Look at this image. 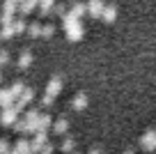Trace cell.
<instances>
[{"label": "cell", "mask_w": 156, "mask_h": 154, "mask_svg": "<svg viewBox=\"0 0 156 154\" xmlns=\"http://www.w3.org/2000/svg\"><path fill=\"white\" fill-rule=\"evenodd\" d=\"M32 99H34V90H32V87H25V90L21 92V97L14 101V106H12V108H14V111L19 113V111H23V108L28 106V104H30Z\"/></svg>", "instance_id": "obj_1"}, {"label": "cell", "mask_w": 156, "mask_h": 154, "mask_svg": "<svg viewBox=\"0 0 156 154\" xmlns=\"http://www.w3.org/2000/svg\"><path fill=\"white\" fill-rule=\"evenodd\" d=\"M60 92H62V78H60V76H53V78L48 81V85H46V97L55 99Z\"/></svg>", "instance_id": "obj_2"}, {"label": "cell", "mask_w": 156, "mask_h": 154, "mask_svg": "<svg viewBox=\"0 0 156 154\" xmlns=\"http://www.w3.org/2000/svg\"><path fill=\"white\" fill-rule=\"evenodd\" d=\"M140 147L145 149V152H154V149H156V131L154 129L147 131V134L140 138Z\"/></svg>", "instance_id": "obj_3"}, {"label": "cell", "mask_w": 156, "mask_h": 154, "mask_svg": "<svg viewBox=\"0 0 156 154\" xmlns=\"http://www.w3.org/2000/svg\"><path fill=\"white\" fill-rule=\"evenodd\" d=\"M103 7H106V2H103V0H90L87 5H85V9H87V14L92 16V19H101Z\"/></svg>", "instance_id": "obj_4"}, {"label": "cell", "mask_w": 156, "mask_h": 154, "mask_svg": "<svg viewBox=\"0 0 156 154\" xmlns=\"http://www.w3.org/2000/svg\"><path fill=\"white\" fill-rule=\"evenodd\" d=\"M64 32H67V39H69V42H80V39H83V35H85V30H83V25H80V23H76L73 28L64 30Z\"/></svg>", "instance_id": "obj_5"}, {"label": "cell", "mask_w": 156, "mask_h": 154, "mask_svg": "<svg viewBox=\"0 0 156 154\" xmlns=\"http://www.w3.org/2000/svg\"><path fill=\"white\" fill-rule=\"evenodd\" d=\"M0 120H2V124H5V127H14V122L19 120V113L9 106V108H5V111H2V117H0Z\"/></svg>", "instance_id": "obj_6"}, {"label": "cell", "mask_w": 156, "mask_h": 154, "mask_svg": "<svg viewBox=\"0 0 156 154\" xmlns=\"http://www.w3.org/2000/svg\"><path fill=\"white\" fill-rule=\"evenodd\" d=\"M101 19H103V23H115L117 7L115 5H106V7H103V12H101Z\"/></svg>", "instance_id": "obj_7"}, {"label": "cell", "mask_w": 156, "mask_h": 154, "mask_svg": "<svg viewBox=\"0 0 156 154\" xmlns=\"http://www.w3.org/2000/svg\"><path fill=\"white\" fill-rule=\"evenodd\" d=\"M69 14H71L73 19H78V21H80V19H83L85 14H87V9H85V2H80V0H76V2H73V5H71V9H69Z\"/></svg>", "instance_id": "obj_8"}, {"label": "cell", "mask_w": 156, "mask_h": 154, "mask_svg": "<svg viewBox=\"0 0 156 154\" xmlns=\"http://www.w3.org/2000/svg\"><path fill=\"white\" fill-rule=\"evenodd\" d=\"M51 122H53V117H51L48 113H46V115H39L37 117V124H34V134H37V131H48Z\"/></svg>", "instance_id": "obj_9"}, {"label": "cell", "mask_w": 156, "mask_h": 154, "mask_svg": "<svg viewBox=\"0 0 156 154\" xmlns=\"http://www.w3.org/2000/svg\"><path fill=\"white\" fill-rule=\"evenodd\" d=\"M37 5H39V0H23V2L19 5V12H21L23 16H28L30 12L37 9Z\"/></svg>", "instance_id": "obj_10"}, {"label": "cell", "mask_w": 156, "mask_h": 154, "mask_svg": "<svg viewBox=\"0 0 156 154\" xmlns=\"http://www.w3.org/2000/svg\"><path fill=\"white\" fill-rule=\"evenodd\" d=\"M71 106H73V111H83V108L87 106V94H85V92H78V94L73 97Z\"/></svg>", "instance_id": "obj_11"}, {"label": "cell", "mask_w": 156, "mask_h": 154, "mask_svg": "<svg viewBox=\"0 0 156 154\" xmlns=\"http://www.w3.org/2000/svg\"><path fill=\"white\" fill-rule=\"evenodd\" d=\"M67 129H69V120H67V117H60V120H55L53 131H55L58 136H64V134H67Z\"/></svg>", "instance_id": "obj_12"}, {"label": "cell", "mask_w": 156, "mask_h": 154, "mask_svg": "<svg viewBox=\"0 0 156 154\" xmlns=\"http://www.w3.org/2000/svg\"><path fill=\"white\" fill-rule=\"evenodd\" d=\"M53 5H55V0H39V16H48L51 14V9H53Z\"/></svg>", "instance_id": "obj_13"}, {"label": "cell", "mask_w": 156, "mask_h": 154, "mask_svg": "<svg viewBox=\"0 0 156 154\" xmlns=\"http://www.w3.org/2000/svg\"><path fill=\"white\" fill-rule=\"evenodd\" d=\"M37 117H39V113L37 111H28L25 113V124H28V131H34V124H37Z\"/></svg>", "instance_id": "obj_14"}, {"label": "cell", "mask_w": 156, "mask_h": 154, "mask_svg": "<svg viewBox=\"0 0 156 154\" xmlns=\"http://www.w3.org/2000/svg\"><path fill=\"white\" fill-rule=\"evenodd\" d=\"M16 12H19V2H16V0H5V5H2V14L14 16Z\"/></svg>", "instance_id": "obj_15"}, {"label": "cell", "mask_w": 156, "mask_h": 154, "mask_svg": "<svg viewBox=\"0 0 156 154\" xmlns=\"http://www.w3.org/2000/svg\"><path fill=\"white\" fill-rule=\"evenodd\" d=\"M12 104H14L12 92H9V90H2V92H0V106H2V108H9Z\"/></svg>", "instance_id": "obj_16"}, {"label": "cell", "mask_w": 156, "mask_h": 154, "mask_svg": "<svg viewBox=\"0 0 156 154\" xmlns=\"http://www.w3.org/2000/svg\"><path fill=\"white\" fill-rule=\"evenodd\" d=\"M73 145H76V140H73L71 136H64L62 143H60V149H62L64 154H69V152H73Z\"/></svg>", "instance_id": "obj_17"}, {"label": "cell", "mask_w": 156, "mask_h": 154, "mask_svg": "<svg viewBox=\"0 0 156 154\" xmlns=\"http://www.w3.org/2000/svg\"><path fill=\"white\" fill-rule=\"evenodd\" d=\"M30 64H32V53H30V51H23L21 58H19V69H28Z\"/></svg>", "instance_id": "obj_18"}, {"label": "cell", "mask_w": 156, "mask_h": 154, "mask_svg": "<svg viewBox=\"0 0 156 154\" xmlns=\"http://www.w3.org/2000/svg\"><path fill=\"white\" fill-rule=\"evenodd\" d=\"M25 32H28L30 37H41V23H37V21L30 23L28 28H25Z\"/></svg>", "instance_id": "obj_19"}, {"label": "cell", "mask_w": 156, "mask_h": 154, "mask_svg": "<svg viewBox=\"0 0 156 154\" xmlns=\"http://www.w3.org/2000/svg\"><path fill=\"white\" fill-rule=\"evenodd\" d=\"M23 90H25V83H21V81H16L14 85L9 87V92H12V97H14V101L21 97V92H23Z\"/></svg>", "instance_id": "obj_20"}, {"label": "cell", "mask_w": 156, "mask_h": 154, "mask_svg": "<svg viewBox=\"0 0 156 154\" xmlns=\"http://www.w3.org/2000/svg\"><path fill=\"white\" fill-rule=\"evenodd\" d=\"M14 154H30V143L28 140H19L14 147Z\"/></svg>", "instance_id": "obj_21"}, {"label": "cell", "mask_w": 156, "mask_h": 154, "mask_svg": "<svg viewBox=\"0 0 156 154\" xmlns=\"http://www.w3.org/2000/svg\"><path fill=\"white\" fill-rule=\"evenodd\" d=\"M76 23H80V21H78V19H73V16H71V14H69V12H67V14H64V16H62V25H64V30H69V28H73V25H76Z\"/></svg>", "instance_id": "obj_22"}, {"label": "cell", "mask_w": 156, "mask_h": 154, "mask_svg": "<svg viewBox=\"0 0 156 154\" xmlns=\"http://www.w3.org/2000/svg\"><path fill=\"white\" fill-rule=\"evenodd\" d=\"M51 14H55V16H60V19H62V16L67 14V5H64V2H55L53 9H51Z\"/></svg>", "instance_id": "obj_23"}, {"label": "cell", "mask_w": 156, "mask_h": 154, "mask_svg": "<svg viewBox=\"0 0 156 154\" xmlns=\"http://www.w3.org/2000/svg\"><path fill=\"white\" fill-rule=\"evenodd\" d=\"M12 28H14V35H21V32H25V21L23 19H16V21H12Z\"/></svg>", "instance_id": "obj_24"}, {"label": "cell", "mask_w": 156, "mask_h": 154, "mask_svg": "<svg viewBox=\"0 0 156 154\" xmlns=\"http://www.w3.org/2000/svg\"><path fill=\"white\" fill-rule=\"evenodd\" d=\"M53 35H55V25H53V23L41 25V37H46V39H48V37H53Z\"/></svg>", "instance_id": "obj_25"}, {"label": "cell", "mask_w": 156, "mask_h": 154, "mask_svg": "<svg viewBox=\"0 0 156 154\" xmlns=\"http://www.w3.org/2000/svg\"><path fill=\"white\" fill-rule=\"evenodd\" d=\"M0 37H2V39L14 37V28H12V23H9V25H2V32H0Z\"/></svg>", "instance_id": "obj_26"}, {"label": "cell", "mask_w": 156, "mask_h": 154, "mask_svg": "<svg viewBox=\"0 0 156 154\" xmlns=\"http://www.w3.org/2000/svg\"><path fill=\"white\" fill-rule=\"evenodd\" d=\"M7 62H9V53H7V51H0V67H5Z\"/></svg>", "instance_id": "obj_27"}, {"label": "cell", "mask_w": 156, "mask_h": 154, "mask_svg": "<svg viewBox=\"0 0 156 154\" xmlns=\"http://www.w3.org/2000/svg\"><path fill=\"white\" fill-rule=\"evenodd\" d=\"M53 101H55V99H51V97L44 94V99H41V106H44V108H51V106H53Z\"/></svg>", "instance_id": "obj_28"}, {"label": "cell", "mask_w": 156, "mask_h": 154, "mask_svg": "<svg viewBox=\"0 0 156 154\" xmlns=\"http://www.w3.org/2000/svg\"><path fill=\"white\" fill-rule=\"evenodd\" d=\"M7 149H9V145H7V140H0V154H7Z\"/></svg>", "instance_id": "obj_29"}, {"label": "cell", "mask_w": 156, "mask_h": 154, "mask_svg": "<svg viewBox=\"0 0 156 154\" xmlns=\"http://www.w3.org/2000/svg\"><path fill=\"white\" fill-rule=\"evenodd\" d=\"M90 154H101V152H99V149H92V152H90Z\"/></svg>", "instance_id": "obj_30"}, {"label": "cell", "mask_w": 156, "mask_h": 154, "mask_svg": "<svg viewBox=\"0 0 156 154\" xmlns=\"http://www.w3.org/2000/svg\"><path fill=\"white\" fill-rule=\"evenodd\" d=\"M124 154H136V152H133V149H129V152H124Z\"/></svg>", "instance_id": "obj_31"}, {"label": "cell", "mask_w": 156, "mask_h": 154, "mask_svg": "<svg viewBox=\"0 0 156 154\" xmlns=\"http://www.w3.org/2000/svg\"><path fill=\"white\" fill-rule=\"evenodd\" d=\"M16 2H19V5H21V2H23V0H16Z\"/></svg>", "instance_id": "obj_32"}, {"label": "cell", "mask_w": 156, "mask_h": 154, "mask_svg": "<svg viewBox=\"0 0 156 154\" xmlns=\"http://www.w3.org/2000/svg\"><path fill=\"white\" fill-rule=\"evenodd\" d=\"M69 154H78V152H69Z\"/></svg>", "instance_id": "obj_33"}]
</instances>
